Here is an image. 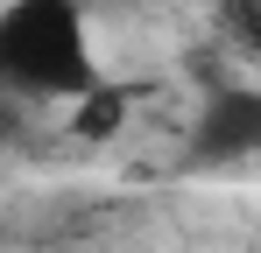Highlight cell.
I'll return each instance as SVG.
<instances>
[{
	"mask_svg": "<svg viewBox=\"0 0 261 253\" xmlns=\"http://www.w3.org/2000/svg\"><path fill=\"white\" fill-rule=\"evenodd\" d=\"M99 84L85 36V7L78 0H14L0 7V91L21 106H49V99H78Z\"/></svg>",
	"mask_w": 261,
	"mask_h": 253,
	"instance_id": "cell-1",
	"label": "cell"
},
{
	"mask_svg": "<svg viewBox=\"0 0 261 253\" xmlns=\"http://www.w3.org/2000/svg\"><path fill=\"white\" fill-rule=\"evenodd\" d=\"M261 155V91L247 78L233 84H212L205 113L191 126V162L198 169H240Z\"/></svg>",
	"mask_w": 261,
	"mask_h": 253,
	"instance_id": "cell-2",
	"label": "cell"
},
{
	"mask_svg": "<svg viewBox=\"0 0 261 253\" xmlns=\"http://www.w3.org/2000/svg\"><path fill=\"white\" fill-rule=\"evenodd\" d=\"M120 126H127V91H113L106 78L71 99V134H78V141H113Z\"/></svg>",
	"mask_w": 261,
	"mask_h": 253,
	"instance_id": "cell-3",
	"label": "cell"
}]
</instances>
